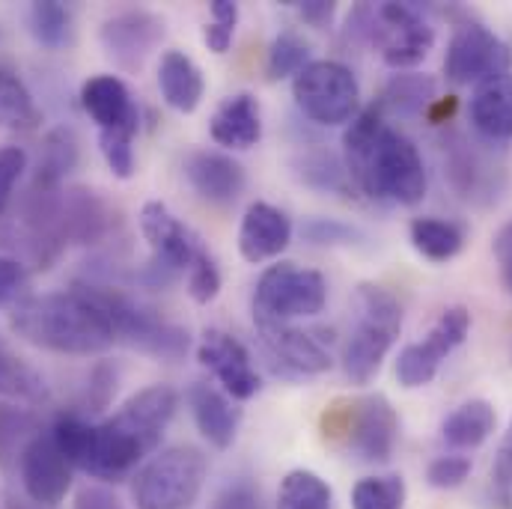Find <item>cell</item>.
<instances>
[{"label":"cell","instance_id":"cell-42","mask_svg":"<svg viewBox=\"0 0 512 509\" xmlns=\"http://www.w3.org/2000/svg\"><path fill=\"white\" fill-rule=\"evenodd\" d=\"M27 283V271L15 256H0V307L12 304Z\"/></svg>","mask_w":512,"mask_h":509},{"label":"cell","instance_id":"cell-12","mask_svg":"<svg viewBox=\"0 0 512 509\" xmlns=\"http://www.w3.org/2000/svg\"><path fill=\"white\" fill-rule=\"evenodd\" d=\"M512 69V48L492 33L480 21H465L456 27L447 57H444V72L453 84H486L498 75H507Z\"/></svg>","mask_w":512,"mask_h":509},{"label":"cell","instance_id":"cell-24","mask_svg":"<svg viewBox=\"0 0 512 509\" xmlns=\"http://www.w3.org/2000/svg\"><path fill=\"white\" fill-rule=\"evenodd\" d=\"M158 90L173 111L194 114L203 102L206 81L200 66L185 51H164L158 63Z\"/></svg>","mask_w":512,"mask_h":509},{"label":"cell","instance_id":"cell-43","mask_svg":"<svg viewBox=\"0 0 512 509\" xmlns=\"http://www.w3.org/2000/svg\"><path fill=\"white\" fill-rule=\"evenodd\" d=\"M90 382L93 384L87 387V405H90V411H102L117 390V373L111 367H99Z\"/></svg>","mask_w":512,"mask_h":509},{"label":"cell","instance_id":"cell-18","mask_svg":"<svg viewBox=\"0 0 512 509\" xmlns=\"http://www.w3.org/2000/svg\"><path fill=\"white\" fill-rule=\"evenodd\" d=\"M185 179L197 197L215 206L236 203L248 182L245 167L233 155L212 152V149H197L185 158Z\"/></svg>","mask_w":512,"mask_h":509},{"label":"cell","instance_id":"cell-21","mask_svg":"<svg viewBox=\"0 0 512 509\" xmlns=\"http://www.w3.org/2000/svg\"><path fill=\"white\" fill-rule=\"evenodd\" d=\"M188 402H191L194 423H197L200 435L215 450H227L236 441L239 420H242V411L233 405V399L212 384L197 382L188 390Z\"/></svg>","mask_w":512,"mask_h":509},{"label":"cell","instance_id":"cell-22","mask_svg":"<svg viewBox=\"0 0 512 509\" xmlns=\"http://www.w3.org/2000/svg\"><path fill=\"white\" fill-rule=\"evenodd\" d=\"M468 117L477 134H483L486 140L492 143L512 140V72L474 87V96L468 102Z\"/></svg>","mask_w":512,"mask_h":509},{"label":"cell","instance_id":"cell-31","mask_svg":"<svg viewBox=\"0 0 512 509\" xmlns=\"http://www.w3.org/2000/svg\"><path fill=\"white\" fill-rule=\"evenodd\" d=\"M334 492L331 486L313 471H292L283 477L277 489V509H331Z\"/></svg>","mask_w":512,"mask_h":509},{"label":"cell","instance_id":"cell-36","mask_svg":"<svg viewBox=\"0 0 512 509\" xmlns=\"http://www.w3.org/2000/svg\"><path fill=\"white\" fill-rule=\"evenodd\" d=\"M137 131H99V149H102V158L105 164L111 167V173L117 179H131L134 176V140Z\"/></svg>","mask_w":512,"mask_h":509},{"label":"cell","instance_id":"cell-19","mask_svg":"<svg viewBox=\"0 0 512 509\" xmlns=\"http://www.w3.org/2000/svg\"><path fill=\"white\" fill-rule=\"evenodd\" d=\"M81 108L90 114V120L99 131H137L140 111L128 93V87L117 75H96L84 81L81 87Z\"/></svg>","mask_w":512,"mask_h":509},{"label":"cell","instance_id":"cell-2","mask_svg":"<svg viewBox=\"0 0 512 509\" xmlns=\"http://www.w3.org/2000/svg\"><path fill=\"white\" fill-rule=\"evenodd\" d=\"M346 173L370 197L396 206H417L426 197V167L414 140L387 123L373 105L343 134Z\"/></svg>","mask_w":512,"mask_h":509},{"label":"cell","instance_id":"cell-20","mask_svg":"<svg viewBox=\"0 0 512 509\" xmlns=\"http://www.w3.org/2000/svg\"><path fill=\"white\" fill-rule=\"evenodd\" d=\"M292 242V221L271 203H254L239 227V251L248 262L280 256Z\"/></svg>","mask_w":512,"mask_h":509},{"label":"cell","instance_id":"cell-39","mask_svg":"<svg viewBox=\"0 0 512 509\" xmlns=\"http://www.w3.org/2000/svg\"><path fill=\"white\" fill-rule=\"evenodd\" d=\"M304 239L310 245H355L358 230L331 218H313L304 224Z\"/></svg>","mask_w":512,"mask_h":509},{"label":"cell","instance_id":"cell-34","mask_svg":"<svg viewBox=\"0 0 512 509\" xmlns=\"http://www.w3.org/2000/svg\"><path fill=\"white\" fill-rule=\"evenodd\" d=\"M405 480L390 477H367L352 489V509H405Z\"/></svg>","mask_w":512,"mask_h":509},{"label":"cell","instance_id":"cell-40","mask_svg":"<svg viewBox=\"0 0 512 509\" xmlns=\"http://www.w3.org/2000/svg\"><path fill=\"white\" fill-rule=\"evenodd\" d=\"M185 280H188V292H191V298H194L197 304L215 301L218 292H221V268H218L215 256H209L206 262H200Z\"/></svg>","mask_w":512,"mask_h":509},{"label":"cell","instance_id":"cell-41","mask_svg":"<svg viewBox=\"0 0 512 509\" xmlns=\"http://www.w3.org/2000/svg\"><path fill=\"white\" fill-rule=\"evenodd\" d=\"M343 176H346V167L334 158V155H325L319 152L316 158H307L304 161V179L316 188H343Z\"/></svg>","mask_w":512,"mask_h":509},{"label":"cell","instance_id":"cell-28","mask_svg":"<svg viewBox=\"0 0 512 509\" xmlns=\"http://www.w3.org/2000/svg\"><path fill=\"white\" fill-rule=\"evenodd\" d=\"M78 164V137L72 128H57L45 137L39 167H36V182L33 188L39 191H57V185L66 179V173Z\"/></svg>","mask_w":512,"mask_h":509},{"label":"cell","instance_id":"cell-6","mask_svg":"<svg viewBox=\"0 0 512 509\" xmlns=\"http://www.w3.org/2000/svg\"><path fill=\"white\" fill-rule=\"evenodd\" d=\"M352 24L355 33L373 42L384 63L396 72L423 63L435 45V30L414 3L358 6L349 27Z\"/></svg>","mask_w":512,"mask_h":509},{"label":"cell","instance_id":"cell-49","mask_svg":"<svg viewBox=\"0 0 512 509\" xmlns=\"http://www.w3.org/2000/svg\"><path fill=\"white\" fill-rule=\"evenodd\" d=\"M504 283H507V289L512 292V262H507V265H504Z\"/></svg>","mask_w":512,"mask_h":509},{"label":"cell","instance_id":"cell-27","mask_svg":"<svg viewBox=\"0 0 512 509\" xmlns=\"http://www.w3.org/2000/svg\"><path fill=\"white\" fill-rule=\"evenodd\" d=\"M408 236L414 251L432 262H447L465 248V230L444 218H414Z\"/></svg>","mask_w":512,"mask_h":509},{"label":"cell","instance_id":"cell-45","mask_svg":"<svg viewBox=\"0 0 512 509\" xmlns=\"http://www.w3.org/2000/svg\"><path fill=\"white\" fill-rule=\"evenodd\" d=\"M295 3H298V15L313 27H328L337 15V3L331 0H295Z\"/></svg>","mask_w":512,"mask_h":509},{"label":"cell","instance_id":"cell-48","mask_svg":"<svg viewBox=\"0 0 512 509\" xmlns=\"http://www.w3.org/2000/svg\"><path fill=\"white\" fill-rule=\"evenodd\" d=\"M495 256L501 259V265H507L512 262V221H507L504 227H501V233L495 236Z\"/></svg>","mask_w":512,"mask_h":509},{"label":"cell","instance_id":"cell-35","mask_svg":"<svg viewBox=\"0 0 512 509\" xmlns=\"http://www.w3.org/2000/svg\"><path fill=\"white\" fill-rule=\"evenodd\" d=\"M212 12V24H206V48L215 51V54H227L230 45H233V36H236V24H239V3L233 0H215L209 6Z\"/></svg>","mask_w":512,"mask_h":509},{"label":"cell","instance_id":"cell-13","mask_svg":"<svg viewBox=\"0 0 512 509\" xmlns=\"http://www.w3.org/2000/svg\"><path fill=\"white\" fill-rule=\"evenodd\" d=\"M254 325L262 355L268 358V367L277 376L307 379L331 370L334 358L328 346L316 337V331L295 328L292 322H262V319H254Z\"/></svg>","mask_w":512,"mask_h":509},{"label":"cell","instance_id":"cell-9","mask_svg":"<svg viewBox=\"0 0 512 509\" xmlns=\"http://www.w3.org/2000/svg\"><path fill=\"white\" fill-rule=\"evenodd\" d=\"M105 313L111 316V325L117 331V346L123 343L128 349H137L152 358L176 361L188 352V331L179 325L164 322L155 310L137 304L134 298L123 295L120 289L93 283Z\"/></svg>","mask_w":512,"mask_h":509},{"label":"cell","instance_id":"cell-44","mask_svg":"<svg viewBox=\"0 0 512 509\" xmlns=\"http://www.w3.org/2000/svg\"><path fill=\"white\" fill-rule=\"evenodd\" d=\"M492 477H495L498 492L507 501H512V423L510 429H507V435H504V441H501V447H498V456H495V465H492Z\"/></svg>","mask_w":512,"mask_h":509},{"label":"cell","instance_id":"cell-4","mask_svg":"<svg viewBox=\"0 0 512 509\" xmlns=\"http://www.w3.org/2000/svg\"><path fill=\"white\" fill-rule=\"evenodd\" d=\"M355 310V325L343 346V373L352 384H370L402 334V307L387 289L364 283L358 286Z\"/></svg>","mask_w":512,"mask_h":509},{"label":"cell","instance_id":"cell-15","mask_svg":"<svg viewBox=\"0 0 512 509\" xmlns=\"http://www.w3.org/2000/svg\"><path fill=\"white\" fill-rule=\"evenodd\" d=\"M21 486L36 507H60L72 489V462L63 456L51 432L33 435L18 456Z\"/></svg>","mask_w":512,"mask_h":509},{"label":"cell","instance_id":"cell-8","mask_svg":"<svg viewBox=\"0 0 512 509\" xmlns=\"http://www.w3.org/2000/svg\"><path fill=\"white\" fill-rule=\"evenodd\" d=\"M292 96L298 111L319 126H343L361 114L358 78L337 60H310L295 75Z\"/></svg>","mask_w":512,"mask_h":509},{"label":"cell","instance_id":"cell-47","mask_svg":"<svg viewBox=\"0 0 512 509\" xmlns=\"http://www.w3.org/2000/svg\"><path fill=\"white\" fill-rule=\"evenodd\" d=\"M78 509H120V504H117V498H111L102 489H87L78 498Z\"/></svg>","mask_w":512,"mask_h":509},{"label":"cell","instance_id":"cell-29","mask_svg":"<svg viewBox=\"0 0 512 509\" xmlns=\"http://www.w3.org/2000/svg\"><path fill=\"white\" fill-rule=\"evenodd\" d=\"M27 24L30 33L39 45L45 48H69L75 42V21H72V9L60 0H36L27 9Z\"/></svg>","mask_w":512,"mask_h":509},{"label":"cell","instance_id":"cell-23","mask_svg":"<svg viewBox=\"0 0 512 509\" xmlns=\"http://www.w3.org/2000/svg\"><path fill=\"white\" fill-rule=\"evenodd\" d=\"M209 134L224 149H251L262 137V114L259 102L251 93H236L218 105L212 114Z\"/></svg>","mask_w":512,"mask_h":509},{"label":"cell","instance_id":"cell-5","mask_svg":"<svg viewBox=\"0 0 512 509\" xmlns=\"http://www.w3.org/2000/svg\"><path fill=\"white\" fill-rule=\"evenodd\" d=\"M206 471V456L191 444L158 450L134 471L131 504L134 509H191L203 492Z\"/></svg>","mask_w":512,"mask_h":509},{"label":"cell","instance_id":"cell-30","mask_svg":"<svg viewBox=\"0 0 512 509\" xmlns=\"http://www.w3.org/2000/svg\"><path fill=\"white\" fill-rule=\"evenodd\" d=\"M42 123V114L33 102V93L24 81L0 63V126L15 131H33Z\"/></svg>","mask_w":512,"mask_h":509},{"label":"cell","instance_id":"cell-3","mask_svg":"<svg viewBox=\"0 0 512 509\" xmlns=\"http://www.w3.org/2000/svg\"><path fill=\"white\" fill-rule=\"evenodd\" d=\"M9 325L24 343L54 355L90 358L117 346V331L93 283L21 298L9 313Z\"/></svg>","mask_w":512,"mask_h":509},{"label":"cell","instance_id":"cell-11","mask_svg":"<svg viewBox=\"0 0 512 509\" xmlns=\"http://www.w3.org/2000/svg\"><path fill=\"white\" fill-rule=\"evenodd\" d=\"M140 233L152 251L149 268L161 277V283H167L179 274L188 277L200 262H206L212 256L209 248L203 245V239L158 200H149L140 209Z\"/></svg>","mask_w":512,"mask_h":509},{"label":"cell","instance_id":"cell-17","mask_svg":"<svg viewBox=\"0 0 512 509\" xmlns=\"http://www.w3.org/2000/svg\"><path fill=\"white\" fill-rule=\"evenodd\" d=\"M197 358L200 364L218 379V384L224 387V393L230 399H251L259 393V373L254 370V361L248 355V349L227 331H206L200 346H197Z\"/></svg>","mask_w":512,"mask_h":509},{"label":"cell","instance_id":"cell-37","mask_svg":"<svg viewBox=\"0 0 512 509\" xmlns=\"http://www.w3.org/2000/svg\"><path fill=\"white\" fill-rule=\"evenodd\" d=\"M27 170V152L21 146H0V215L9 209L18 179Z\"/></svg>","mask_w":512,"mask_h":509},{"label":"cell","instance_id":"cell-38","mask_svg":"<svg viewBox=\"0 0 512 509\" xmlns=\"http://www.w3.org/2000/svg\"><path fill=\"white\" fill-rule=\"evenodd\" d=\"M471 474V459L468 456H438L429 471H426V480L429 486L435 489H456L468 480Z\"/></svg>","mask_w":512,"mask_h":509},{"label":"cell","instance_id":"cell-14","mask_svg":"<svg viewBox=\"0 0 512 509\" xmlns=\"http://www.w3.org/2000/svg\"><path fill=\"white\" fill-rule=\"evenodd\" d=\"M471 331V313L465 307H450L438 316L432 331L420 340L411 343L399 352L396 358V379L402 387H426L438 376L441 364L465 343Z\"/></svg>","mask_w":512,"mask_h":509},{"label":"cell","instance_id":"cell-16","mask_svg":"<svg viewBox=\"0 0 512 509\" xmlns=\"http://www.w3.org/2000/svg\"><path fill=\"white\" fill-rule=\"evenodd\" d=\"M105 54L120 69H140L146 57L161 45L164 39V18H158L149 9H126L111 15L99 30Z\"/></svg>","mask_w":512,"mask_h":509},{"label":"cell","instance_id":"cell-7","mask_svg":"<svg viewBox=\"0 0 512 509\" xmlns=\"http://www.w3.org/2000/svg\"><path fill=\"white\" fill-rule=\"evenodd\" d=\"M328 304V283L319 271L277 262L265 268L254 289V319L262 322H292L319 316Z\"/></svg>","mask_w":512,"mask_h":509},{"label":"cell","instance_id":"cell-46","mask_svg":"<svg viewBox=\"0 0 512 509\" xmlns=\"http://www.w3.org/2000/svg\"><path fill=\"white\" fill-rule=\"evenodd\" d=\"M215 509H259V498H256L251 486H236V489L224 492V498L218 501Z\"/></svg>","mask_w":512,"mask_h":509},{"label":"cell","instance_id":"cell-25","mask_svg":"<svg viewBox=\"0 0 512 509\" xmlns=\"http://www.w3.org/2000/svg\"><path fill=\"white\" fill-rule=\"evenodd\" d=\"M432 102H435V78H432V75L396 72V75L384 84L376 108L382 111V117L390 114V117L417 120L420 114H426V108H429Z\"/></svg>","mask_w":512,"mask_h":509},{"label":"cell","instance_id":"cell-32","mask_svg":"<svg viewBox=\"0 0 512 509\" xmlns=\"http://www.w3.org/2000/svg\"><path fill=\"white\" fill-rule=\"evenodd\" d=\"M0 396L24 399V402H42L48 396L45 379L18 355L9 352V346L0 343Z\"/></svg>","mask_w":512,"mask_h":509},{"label":"cell","instance_id":"cell-10","mask_svg":"<svg viewBox=\"0 0 512 509\" xmlns=\"http://www.w3.org/2000/svg\"><path fill=\"white\" fill-rule=\"evenodd\" d=\"M325 429L334 432L343 447L361 462H387L396 447L399 417L387 396L370 393L349 402L340 411V420L325 417Z\"/></svg>","mask_w":512,"mask_h":509},{"label":"cell","instance_id":"cell-1","mask_svg":"<svg viewBox=\"0 0 512 509\" xmlns=\"http://www.w3.org/2000/svg\"><path fill=\"white\" fill-rule=\"evenodd\" d=\"M176 408L179 393L170 384H149L102 423H90L81 414L57 417L51 435L75 471L102 483H120L158 453Z\"/></svg>","mask_w":512,"mask_h":509},{"label":"cell","instance_id":"cell-26","mask_svg":"<svg viewBox=\"0 0 512 509\" xmlns=\"http://www.w3.org/2000/svg\"><path fill=\"white\" fill-rule=\"evenodd\" d=\"M498 414L492 408V402L486 399H471L462 402L441 426V435L450 447L456 450H474L483 441H489V435L495 432Z\"/></svg>","mask_w":512,"mask_h":509},{"label":"cell","instance_id":"cell-33","mask_svg":"<svg viewBox=\"0 0 512 509\" xmlns=\"http://www.w3.org/2000/svg\"><path fill=\"white\" fill-rule=\"evenodd\" d=\"M307 63H310V45H307V39L298 36L295 30H283L271 42V48H268L265 69H268V78L271 81H283L289 75H298Z\"/></svg>","mask_w":512,"mask_h":509}]
</instances>
